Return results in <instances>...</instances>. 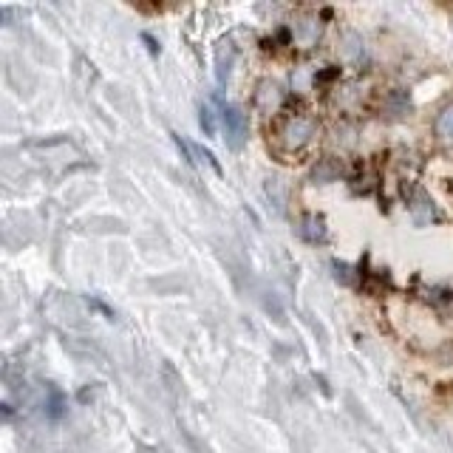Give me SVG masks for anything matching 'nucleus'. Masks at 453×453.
<instances>
[{
    "label": "nucleus",
    "instance_id": "f257e3e1",
    "mask_svg": "<svg viewBox=\"0 0 453 453\" xmlns=\"http://www.w3.org/2000/svg\"><path fill=\"white\" fill-rule=\"evenodd\" d=\"M221 122H224V130H226V142L233 147H241L244 144V136H247V122H244V114L238 105H224L221 108Z\"/></svg>",
    "mask_w": 453,
    "mask_h": 453
},
{
    "label": "nucleus",
    "instance_id": "f03ea898",
    "mask_svg": "<svg viewBox=\"0 0 453 453\" xmlns=\"http://www.w3.org/2000/svg\"><path fill=\"white\" fill-rule=\"evenodd\" d=\"M436 130L445 136V139H453V105L439 116V122H436Z\"/></svg>",
    "mask_w": 453,
    "mask_h": 453
},
{
    "label": "nucleus",
    "instance_id": "7ed1b4c3",
    "mask_svg": "<svg viewBox=\"0 0 453 453\" xmlns=\"http://www.w3.org/2000/svg\"><path fill=\"white\" fill-rule=\"evenodd\" d=\"M210 114H212L210 108H204V111H201V128L207 130V136H212V133H215V125H212V116H210Z\"/></svg>",
    "mask_w": 453,
    "mask_h": 453
}]
</instances>
